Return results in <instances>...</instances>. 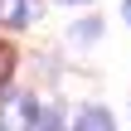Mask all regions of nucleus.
I'll return each mask as SVG.
<instances>
[{"mask_svg": "<svg viewBox=\"0 0 131 131\" xmlns=\"http://www.w3.org/2000/svg\"><path fill=\"white\" fill-rule=\"evenodd\" d=\"M39 126V117H34V97H10L5 107H0V131H34Z\"/></svg>", "mask_w": 131, "mask_h": 131, "instance_id": "obj_1", "label": "nucleus"}, {"mask_svg": "<svg viewBox=\"0 0 131 131\" xmlns=\"http://www.w3.org/2000/svg\"><path fill=\"white\" fill-rule=\"evenodd\" d=\"M29 15H34V10H29V0H15V5H10V24H24Z\"/></svg>", "mask_w": 131, "mask_h": 131, "instance_id": "obj_4", "label": "nucleus"}, {"mask_svg": "<svg viewBox=\"0 0 131 131\" xmlns=\"http://www.w3.org/2000/svg\"><path fill=\"white\" fill-rule=\"evenodd\" d=\"M10 68H15V49L0 39V88H5V78H10Z\"/></svg>", "mask_w": 131, "mask_h": 131, "instance_id": "obj_3", "label": "nucleus"}, {"mask_svg": "<svg viewBox=\"0 0 131 131\" xmlns=\"http://www.w3.org/2000/svg\"><path fill=\"white\" fill-rule=\"evenodd\" d=\"M122 15H126V24H131V0H126V5H122Z\"/></svg>", "mask_w": 131, "mask_h": 131, "instance_id": "obj_5", "label": "nucleus"}, {"mask_svg": "<svg viewBox=\"0 0 131 131\" xmlns=\"http://www.w3.org/2000/svg\"><path fill=\"white\" fill-rule=\"evenodd\" d=\"M78 131H117V126H112V117H107V112H97V107H92V112H83V117H78Z\"/></svg>", "mask_w": 131, "mask_h": 131, "instance_id": "obj_2", "label": "nucleus"}]
</instances>
